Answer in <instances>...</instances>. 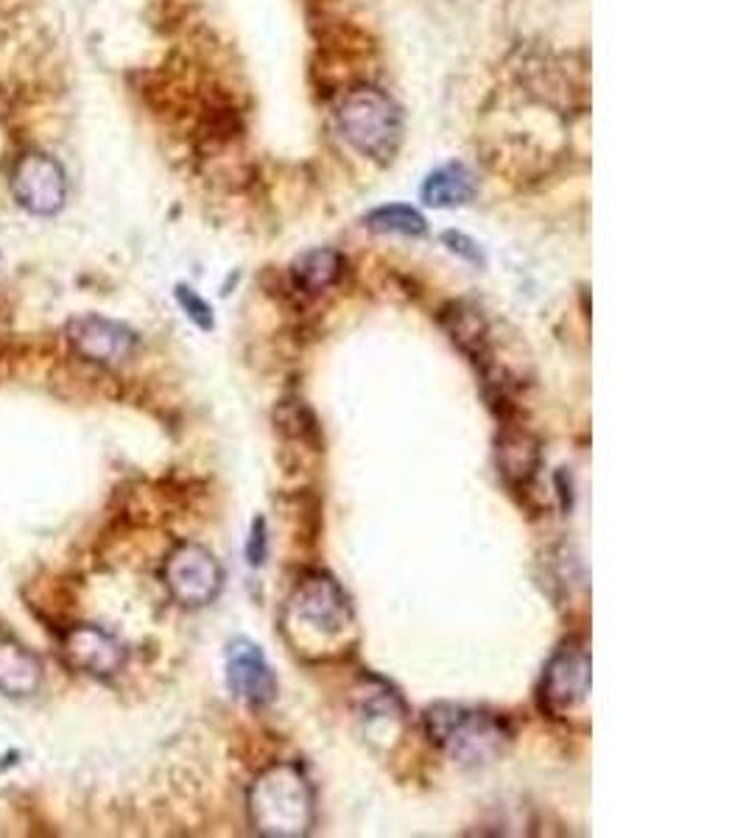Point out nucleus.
Returning <instances> with one entry per match:
<instances>
[{
  "label": "nucleus",
  "mask_w": 746,
  "mask_h": 838,
  "mask_svg": "<svg viewBox=\"0 0 746 838\" xmlns=\"http://www.w3.org/2000/svg\"><path fill=\"white\" fill-rule=\"evenodd\" d=\"M282 626L291 646L302 655L336 649L352 629V607L347 592L325 573H308L282 609Z\"/></svg>",
  "instance_id": "nucleus-1"
},
{
  "label": "nucleus",
  "mask_w": 746,
  "mask_h": 838,
  "mask_svg": "<svg viewBox=\"0 0 746 838\" xmlns=\"http://www.w3.org/2000/svg\"><path fill=\"white\" fill-rule=\"evenodd\" d=\"M249 819L260 836L297 838L316 821L314 786L294 764H277L260 771L249 788Z\"/></svg>",
  "instance_id": "nucleus-2"
},
{
  "label": "nucleus",
  "mask_w": 746,
  "mask_h": 838,
  "mask_svg": "<svg viewBox=\"0 0 746 838\" xmlns=\"http://www.w3.org/2000/svg\"><path fill=\"white\" fill-rule=\"evenodd\" d=\"M425 732L454 760L484 766L498 760L511 741V729L500 716L467 705H434L422 716Z\"/></svg>",
  "instance_id": "nucleus-3"
},
{
  "label": "nucleus",
  "mask_w": 746,
  "mask_h": 838,
  "mask_svg": "<svg viewBox=\"0 0 746 838\" xmlns=\"http://www.w3.org/2000/svg\"><path fill=\"white\" fill-rule=\"evenodd\" d=\"M339 129L347 143L364 157L391 160L402 138V116L378 87H358L341 101Z\"/></svg>",
  "instance_id": "nucleus-4"
},
{
  "label": "nucleus",
  "mask_w": 746,
  "mask_h": 838,
  "mask_svg": "<svg viewBox=\"0 0 746 838\" xmlns=\"http://www.w3.org/2000/svg\"><path fill=\"white\" fill-rule=\"evenodd\" d=\"M162 581L179 607L199 609L219 598L221 587H225V570L207 548L185 542L168 553Z\"/></svg>",
  "instance_id": "nucleus-5"
},
{
  "label": "nucleus",
  "mask_w": 746,
  "mask_h": 838,
  "mask_svg": "<svg viewBox=\"0 0 746 838\" xmlns=\"http://www.w3.org/2000/svg\"><path fill=\"white\" fill-rule=\"evenodd\" d=\"M64 333H68L70 347H73L84 361L101 363V367H118V363L127 361L135 352V347H138L135 330H129L127 325L121 322H112V319L96 317V313L70 319Z\"/></svg>",
  "instance_id": "nucleus-6"
},
{
  "label": "nucleus",
  "mask_w": 746,
  "mask_h": 838,
  "mask_svg": "<svg viewBox=\"0 0 746 838\" xmlns=\"http://www.w3.org/2000/svg\"><path fill=\"white\" fill-rule=\"evenodd\" d=\"M590 694V655L581 646L568 644L548 660L543 674V705L551 712H568Z\"/></svg>",
  "instance_id": "nucleus-7"
},
{
  "label": "nucleus",
  "mask_w": 746,
  "mask_h": 838,
  "mask_svg": "<svg viewBox=\"0 0 746 838\" xmlns=\"http://www.w3.org/2000/svg\"><path fill=\"white\" fill-rule=\"evenodd\" d=\"M14 196L34 216H53L64 204V171L53 157L29 154L18 162L12 179Z\"/></svg>",
  "instance_id": "nucleus-8"
},
{
  "label": "nucleus",
  "mask_w": 746,
  "mask_h": 838,
  "mask_svg": "<svg viewBox=\"0 0 746 838\" xmlns=\"http://www.w3.org/2000/svg\"><path fill=\"white\" fill-rule=\"evenodd\" d=\"M62 655L70 668L101 679L116 677L127 666V649H123L121 640L98 629V626H73L64 635Z\"/></svg>",
  "instance_id": "nucleus-9"
},
{
  "label": "nucleus",
  "mask_w": 746,
  "mask_h": 838,
  "mask_svg": "<svg viewBox=\"0 0 746 838\" xmlns=\"http://www.w3.org/2000/svg\"><path fill=\"white\" fill-rule=\"evenodd\" d=\"M227 685L241 701L252 707H263L275 699L277 679L269 662L263 660L258 646L238 640L227 651Z\"/></svg>",
  "instance_id": "nucleus-10"
},
{
  "label": "nucleus",
  "mask_w": 746,
  "mask_h": 838,
  "mask_svg": "<svg viewBox=\"0 0 746 838\" xmlns=\"http://www.w3.org/2000/svg\"><path fill=\"white\" fill-rule=\"evenodd\" d=\"M42 662L12 638H0V694L26 699L42 688Z\"/></svg>",
  "instance_id": "nucleus-11"
},
{
  "label": "nucleus",
  "mask_w": 746,
  "mask_h": 838,
  "mask_svg": "<svg viewBox=\"0 0 746 838\" xmlns=\"http://www.w3.org/2000/svg\"><path fill=\"white\" fill-rule=\"evenodd\" d=\"M498 467L504 472L506 483L526 487L537 476V467H540V448L526 431L506 428L498 439Z\"/></svg>",
  "instance_id": "nucleus-12"
},
{
  "label": "nucleus",
  "mask_w": 746,
  "mask_h": 838,
  "mask_svg": "<svg viewBox=\"0 0 746 838\" xmlns=\"http://www.w3.org/2000/svg\"><path fill=\"white\" fill-rule=\"evenodd\" d=\"M476 196V177L461 162L437 168L422 184V201L428 207H459Z\"/></svg>",
  "instance_id": "nucleus-13"
},
{
  "label": "nucleus",
  "mask_w": 746,
  "mask_h": 838,
  "mask_svg": "<svg viewBox=\"0 0 746 838\" xmlns=\"http://www.w3.org/2000/svg\"><path fill=\"white\" fill-rule=\"evenodd\" d=\"M442 325L445 330H448L450 341H454L465 356H470L473 361H484V358H487L489 336L481 310L470 308V305L465 302H456L442 313Z\"/></svg>",
  "instance_id": "nucleus-14"
},
{
  "label": "nucleus",
  "mask_w": 746,
  "mask_h": 838,
  "mask_svg": "<svg viewBox=\"0 0 746 838\" xmlns=\"http://www.w3.org/2000/svg\"><path fill=\"white\" fill-rule=\"evenodd\" d=\"M356 712L358 721H364L367 727L375 724H400L406 710H402V701L395 690L389 688L380 679H364L361 688L356 690Z\"/></svg>",
  "instance_id": "nucleus-15"
},
{
  "label": "nucleus",
  "mask_w": 746,
  "mask_h": 838,
  "mask_svg": "<svg viewBox=\"0 0 746 838\" xmlns=\"http://www.w3.org/2000/svg\"><path fill=\"white\" fill-rule=\"evenodd\" d=\"M345 271V258L336 249H310L294 263V280L308 293H319L339 282Z\"/></svg>",
  "instance_id": "nucleus-16"
},
{
  "label": "nucleus",
  "mask_w": 746,
  "mask_h": 838,
  "mask_svg": "<svg viewBox=\"0 0 746 838\" xmlns=\"http://www.w3.org/2000/svg\"><path fill=\"white\" fill-rule=\"evenodd\" d=\"M367 227L375 232H395V236H422L425 219L419 210L408 204H386L367 216Z\"/></svg>",
  "instance_id": "nucleus-17"
},
{
  "label": "nucleus",
  "mask_w": 746,
  "mask_h": 838,
  "mask_svg": "<svg viewBox=\"0 0 746 838\" xmlns=\"http://www.w3.org/2000/svg\"><path fill=\"white\" fill-rule=\"evenodd\" d=\"M177 299H179V305H182V308H185V313H188V317L193 319V322L199 325L201 330H210L212 328V310H210V305H207L205 299L199 297V293L190 291V288H185V286H179L177 288Z\"/></svg>",
  "instance_id": "nucleus-18"
},
{
  "label": "nucleus",
  "mask_w": 746,
  "mask_h": 838,
  "mask_svg": "<svg viewBox=\"0 0 746 838\" xmlns=\"http://www.w3.org/2000/svg\"><path fill=\"white\" fill-rule=\"evenodd\" d=\"M442 241L450 243V252L461 255V258H467L470 263H484L481 249L476 247V241H470L467 236H461V232H445Z\"/></svg>",
  "instance_id": "nucleus-19"
},
{
  "label": "nucleus",
  "mask_w": 746,
  "mask_h": 838,
  "mask_svg": "<svg viewBox=\"0 0 746 838\" xmlns=\"http://www.w3.org/2000/svg\"><path fill=\"white\" fill-rule=\"evenodd\" d=\"M247 553H249V562H252V565H260L266 557V522L260 520V517L255 520V526H252V537H249Z\"/></svg>",
  "instance_id": "nucleus-20"
}]
</instances>
